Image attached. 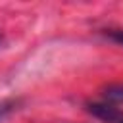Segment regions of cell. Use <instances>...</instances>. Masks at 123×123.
I'll return each mask as SVG.
<instances>
[{
  "mask_svg": "<svg viewBox=\"0 0 123 123\" xmlns=\"http://www.w3.org/2000/svg\"><path fill=\"white\" fill-rule=\"evenodd\" d=\"M86 111L104 123H123V111L106 102H86Z\"/></svg>",
  "mask_w": 123,
  "mask_h": 123,
  "instance_id": "1",
  "label": "cell"
},
{
  "mask_svg": "<svg viewBox=\"0 0 123 123\" xmlns=\"http://www.w3.org/2000/svg\"><path fill=\"white\" fill-rule=\"evenodd\" d=\"M102 102L106 104H111V106H117V104H123V85H110L102 90Z\"/></svg>",
  "mask_w": 123,
  "mask_h": 123,
  "instance_id": "2",
  "label": "cell"
},
{
  "mask_svg": "<svg viewBox=\"0 0 123 123\" xmlns=\"http://www.w3.org/2000/svg\"><path fill=\"white\" fill-rule=\"evenodd\" d=\"M21 104V100H15V98H10V100H2L0 102V121L4 117H8L10 113H13L17 110V106Z\"/></svg>",
  "mask_w": 123,
  "mask_h": 123,
  "instance_id": "3",
  "label": "cell"
},
{
  "mask_svg": "<svg viewBox=\"0 0 123 123\" xmlns=\"http://www.w3.org/2000/svg\"><path fill=\"white\" fill-rule=\"evenodd\" d=\"M102 35L108 40L123 46V29H119V27H106V29H102Z\"/></svg>",
  "mask_w": 123,
  "mask_h": 123,
  "instance_id": "4",
  "label": "cell"
},
{
  "mask_svg": "<svg viewBox=\"0 0 123 123\" xmlns=\"http://www.w3.org/2000/svg\"><path fill=\"white\" fill-rule=\"evenodd\" d=\"M0 40H2V37H0Z\"/></svg>",
  "mask_w": 123,
  "mask_h": 123,
  "instance_id": "5",
  "label": "cell"
}]
</instances>
